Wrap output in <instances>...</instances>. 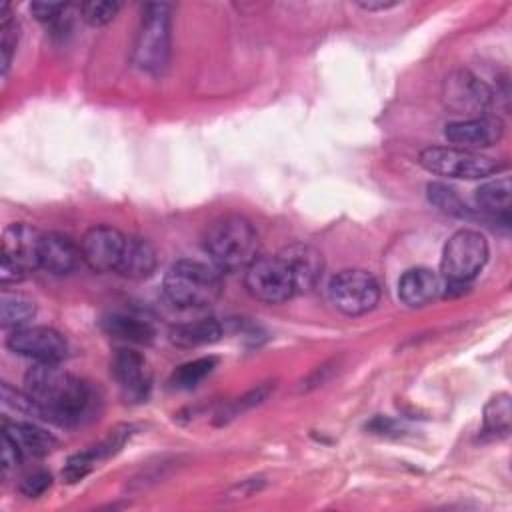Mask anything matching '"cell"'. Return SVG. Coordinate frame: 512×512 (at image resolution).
<instances>
[{
    "label": "cell",
    "mask_w": 512,
    "mask_h": 512,
    "mask_svg": "<svg viewBox=\"0 0 512 512\" xmlns=\"http://www.w3.org/2000/svg\"><path fill=\"white\" fill-rule=\"evenodd\" d=\"M442 292V278L428 268H410L398 280V296L406 306L412 308L434 302Z\"/></svg>",
    "instance_id": "18"
},
{
    "label": "cell",
    "mask_w": 512,
    "mask_h": 512,
    "mask_svg": "<svg viewBox=\"0 0 512 512\" xmlns=\"http://www.w3.org/2000/svg\"><path fill=\"white\" fill-rule=\"evenodd\" d=\"M126 238L128 236L112 226H94L84 234L80 242L82 260L94 272H116L126 246Z\"/></svg>",
    "instance_id": "12"
},
{
    "label": "cell",
    "mask_w": 512,
    "mask_h": 512,
    "mask_svg": "<svg viewBox=\"0 0 512 512\" xmlns=\"http://www.w3.org/2000/svg\"><path fill=\"white\" fill-rule=\"evenodd\" d=\"M102 328L120 340L136 342V344H148L152 342L156 330L152 322L140 314L132 312H112L102 320Z\"/></svg>",
    "instance_id": "20"
},
{
    "label": "cell",
    "mask_w": 512,
    "mask_h": 512,
    "mask_svg": "<svg viewBox=\"0 0 512 512\" xmlns=\"http://www.w3.org/2000/svg\"><path fill=\"white\" fill-rule=\"evenodd\" d=\"M204 248L220 270H246L258 258V234L250 220L228 214L210 224Z\"/></svg>",
    "instance_id": "2"
},
{
    "label": "cell",
    "mask_w": 512,
    "mask_h": 512,
    "mask_svg": "<svg viewBox=\"0 0 512 512\" xmlns=\"http://www.w3.org/2000/svg\"><path fill=\"white\" fill-rule=\"evenodd\" d=\"M20 460H22V454L16 450V446L6 436H2V470H4V474L10 472L12 468H16Z\"/></svg>",
    "instance_id": "32"
},
{
    "label": "cell",
    "mask_w": 512,
    "mask_h": 512,
    "mask_svg": "<svg viewBox=\"0 0 512 512\" xmlns=\"http://www.w3.org/2000/svg\"><path fill=\"white\" fill-rule=\"evenodd\" d=\"M216 358L214 356H204V358H196L190 360L182 366H178L172 376H170V384L176 390H190L194 386H198L216 366Z\"/></svg>",
    "instance_id": "26"
},
{
    "label": "cell",
    "mask_w": 512,
    "mask_h": 512,
    "mask_svg": "<svg viewBox=\"0 0 512 512\" xmlns=\"http://www.w3.org/2000/svg\"><path fill=\"white\" fill-rule=\"evenodd\" d=\"M118 10H120L118 2H106V0H92V2H84L80 6L82 18L90 26H104V24H108L116 16Z\"/></svg>",
    "instance_id": "29"
},
{
    "label": "cell",
    "mask_w": 512,
    "mask_h": 512,
    "mask_svg": "<svg viewBox=\"0 0 512 512\" xmlns=\"http://www.w3.org/2000/svg\"><path fill=\"white\" fill-rule=\"evenodd\" d=\"M358 6L360 8H364V10H386V8H392V6H396V2H382V0H378V2H358Z\"/></svg>",
    "instance_id": "33"
},
{
    "label": "cell",
    "mask_w": 512,
    "mask_h": 512,
    "mask_svg": "<svg viewBox=\"0 0 512 512\" xmlns=\"http://www.w3.org/2000/svg\"><path fill=\"white\" fill-rule=\"evenodd\" d=\"M36 314V306L30 298L22 294L2 292L0 298V322L4 328H22L26 326Z\"/></svg>",
    "instance_id": "24"
},
{
    "label": "cell",
    "mask_w": 512,
    "mask_h": 512,
    "mask_svg": "<svg viewBox=\"0 0 512 512\" xmlns=\"http://www.w3.org/2000/svg\"><path fill=\"white\" fill-rule=\"evenodd\" d=\"M222 332H224V328L220 322H216L212 318H202V320L178 324L176 328H172L170 340L176 346L194 348V346L216 342L222 336Z\"/></svg>",
    "instance_id": "23"
},
{
    "label": "cell",
    "mask_w": 512,
    "mask_h": 512,
    "mask_svg": "<svg viewBox=\"0 0 512 512\" xmlns=\"http://www.w3.org/2000/svg\"><path fill=\"white\" fill-rule=\"evenodd\" d=\"M16 40H18L16 22L10 16V6L2 4V10H0V54H2V72L4 74L10 66V60H12V54L16 48Z\"/></svg>",
    "instance_id": "28"
},
{
    "label": "cell",
    "mask_w": 512,
    "mask_h": 512,
    "mask_svg": "<svg viewBox=\"0 0 512 512\" xmlns=\"http://www.w3.org/2000/svg\"><path fill=\"white\" fill-rule=\"evenodd\" d=\"M488 242L478 230L462 228L454 232L442 250L440 272L444 286L458 288L470 282L488 260Z\"/></svg>",
    "instance_id": "5"
},
{
    "label": "cell",
    "mask_w": 512,
    "mask_h": 512,
    "mask_svg": "<svg viewBox=\"0 0 512 512\" xmlns=\"http://www.w3.org/2000/svg\"><path fill=\"white\" fill-rule=\"evenodd\" d=\"M6 346L38 364H58L66 358L68 344L60 332L48 326H22L12 330Z\"/></svg>",
    "instance_id": "10"
},
{
    "label": "cell",
    "mask_w": 512,
    "mask_h": 512,
    "mask_svg": "<svg viewBox=\"0 0 512 512\" xmlns=\"http://www.w3.org/2000/svg\"><path fill=\"white\" fill-rule=\"evenodd\" d=\"M24 392L36 408V416L58 426L78 424L90 410L92 392L78 376L58 364H34L24 378Z\"/></svg>",
    "instance_id": "1"
},
{
    "label": "cell",
    "mask_w": 512,
    "mask_h": 512,
    "mask_svg": "<svg viewBox=\"0 0 512 512\" xmlns=\"http://www.w3.org/2000/svg\"><path fill=\"white\" fill-rule=\"evenodd\" d=\"M64 10H66L64 2H34V4H30V12L40 22H54L62 16Z\"/></svg>",
    "instance_id": "31"
},
{
    "label": "cell",
    "mask_w": 512,
    "mask_h": 512,
    "mask_svg": "<svg viewBox=\"0 0 512 512\" xmlns=\"http://www.w3.org/2000/svg\"><path fill=\"white\" fill-rule=\"evenodd\" d=\"M330 302L348 316H358L372 310L380 298L378 280L360 268L340 270L328 284Z\"/></svg>",
    "instance_id": "9"
},
{
    "label": "cell",
    "mask_w": 512,
    "mask_h": 512,
    "mask_svg": "<svg viewBox=\"0 0 512 512\" xmlns=\"http://www.w3.org/2000/svg\"><path fill=\"white\" fill-rule=\"evenodd\" d=\"M154 268H156V252H154L152 244L142 238L128 236L116 272L126 278L138 280V278L150 276L154 272Z\"/></svg>",
    "instance_id": "21"
},
{
    "label": "cell",
    "mask_w": 512,
    "mask_h": 512,
    "mask_svg": "<svg viewBox=\"0 0 512 512\" xmlns=\"http://www.w3.org/2000/svg\"><path fill=\"white\" fill-rule=\"evenodd\" d=\"M50 484H52L50 474L44 472V470H36V472H32V474H28V476L22 478L20 490H22L24 496L34 498V496L44 494V492L50 488Z\"/></svg>",
    "instance_id": "30"
},
{
    "label": "cell",
    "mask_w": 512,
    "mask_h": 512,
    "mask_svg": "<svg viewBox=\"0 0 512 512\" xmlns=\"http://www.w3.org/2000/svg\"><path fill=\"white\" fill-rule=\"evenodd\" d=\"M442 96L450 110L466 114V118L482 116L492 104V90L468 70H456L446 76Z\"/></svg>",
    "instance_id": "11"
},
{
    "label": "cell",
    "mask_w": 512,
    "mask_h": 512,
    "mask_svg": "<svg viewBox=\"0 0 512 512\" xmlns=\"http://www.w3.org/2000/svg\"><path fill=\"white\" fill-rule=\"evenodd\" d=\"M82 260L80 246L58 232H48L42 236L40 246V268H44L50 274H70L78 268Z\"/></svg>",
    "instance_id": "17"
},
{
    "label": "cell",
    "mask_w": 512,
    "mask_h": 512,
    "mask_svg": "<svg viewBox=\"0 0 512 512\" xmlns=\"http://www.w3.org/2000/svg\"><path fill=\"white\" fill-rule=\"evenodd\" d=\"M164 294L172 304L182 308L210 306L222 294V278L208 264L180 260L164 276Z\"/></svg>",
    "instance_id": "3"
},
{
    "label": "cell",
    "mask_w": 512,
    "mask_h": 512,
    "mask_svg": "<svg viewBox=\"0 0 512 512\" xmlns=\"http://www.w3.org/2000/svg\"><path fill=\"white\" fill-rule=\"evenodd\" d=\"M280 258L286 262L292 274L296 294L308 292L318 284L324 270V260L316 248L308 244H292L280 252Z\"/></svg>",
    "instance_id": "15"
},
{
    "label": "cell",
    "mask_w": 512,
    "mask_h": 512,
    "mask_svg": "<svg viewBox=\"0 0 512 512\" xmlns=\"http://www.w3.org/2000/svg\"><path fill=\"white\" fill-rule=\"evenodd\" d=\"M510 192H512L510 178L502 176V178L488 180L476 190V204L482 212L508 224L510 222Z\"/></svg>",
    "instance_id": "22"
},
{
    "label": "cell",
    "mask_w": 512,
    "mask_h": 512,
    "mask_svg": "<svg viewBox=\"0 0 512 512\" xmlns=\"http://www.w3.org/2000/svg\"><path fill=\"white\" fill-rule=\"evenodd\" d=\"M502 132H504V126L498 118L482 114V116L464 118V120L446 124L444 136L456 148L474 150V148H486L496 144L502 138Z\"/></svg>",
    "instance_id": "14"
},
{
    "label": "cell",
    "mask_w": 512,
    "mask_h": 512,
    "mask_svg": "<svg viewBox=\"0 0 512 512\" xmlns=\"http://www.w3.org/2000/svg\"><path fill=\"white\" fill-rule=\"evenodd\" d=\"M170 12L164 2H150L142 8V18L132 50L134 64L150 74H160L170 56Z\"/></svg>",
    "instance_id": "4"
},
{
    "label": "cell",
    "mask_w": 512,
    "mask_h": 512,
    "mask_svg": "<svg viewBox=\"0 0 512 512\" xmlns=\"http://www.w3.org/2000/svg\"><path fill=\"white\" fill-rule=\"evenodd\" d=\"M110 370L120 386L122 396L128 402H142L148 398L152 386V370L140 352L130 348L116 350L110 362Z\"/></svg>",
    "instance_id": "13"
},
{
    "label": "cell",
    "mask_w": 512,
    "mask_h": 512,
    "mask_svg": "<svg viewBox=\"0 0 512 512\" xmlns=\"http://www.w3.org/2000/svg\"><path fill=\"white\" fill-rule=\"evenodd\" d=\"M248 294L264 304H280L296 294V286L286 262L276 256H258L244 274Z\"/></svg>",
    "instance_id": "8"
},
{
    "label": "cell",
    "mask_w": 512,
    "mask_h": 512,
    "mask_svg": "<svg viewBox=\"0 0 512 512\" xmlns=\"http://www.w3.org/2000/svg\"><path fill=\"white\" fill-rule=\"evenodd\" d=\"M428 198L434 206H438L446 214H452V216H458V218H468L470 216L468 206L446 184H440V182L428 184Z\"/></svg>",
    "instance_id": "27"
},
{
    "label": "cell",
    "mask_w": 512,
    "mask_h": 512,
    "mask_svg": "<svg viewBox=\"0 0 512 512\" xmlns=\"http://www.w3.org/2000/svg\"><path fill=\"white\" fill-rule=\"evenodd\" d=\"M418 162L422 168H426L432 174L448 176V178H464V180L486 178L504 168V164L498 162L496 158L484 156L474 150L456 148V146L424 148L418 156Z\"/></svg>",
    "instance_id": "6"
},
{
    "label": "cell",
    "mask_w": 512,
    "mask_h": 512,
    "mask_svg": "<svg viewBox=\"0 0 512 512\" xmlns=\"http://www.w3.org/2000/svg\"><path fill=\"white\" fill-rule=\"evenodd\" d=\"M2 436H6L16 446V450L22 454V458L46 456L56 446V438L50 432H46L44 428H40L32 422H20V420L8 422V420H4Z\"/></svg>",
    "instance_id": "19"
},
{
    "label": "cell",
    "mask_w": 512,
    "mask_h": 512,
    "mask_svg": "<svg viewBox=\"0 0 512 512\" xmlns=\"http://www.w3.org/2000/svg\"><path fill=\"white\" fill-rule=\"evenodd\" d=\"M42 236L44 232L24 222H14L4 228L0 262V278L4 286L20 282L26 272L40 268Z\"/></svg>",
    "instance_id": "7"
},
{
    "label": "cell",
    "mask_w": 512,
    "mask_h": 512,
    "mask_svg": "<svg viewBox=\"0 0 512 512\" xmlns=\"http://www.w3.org/2000/svg\"><path fill=\"white\" fill-rule=\"evenodd\" d=\"M128 436H130V426H118V428L110 430V434L102 442L74 454L68 460L66 468L62 470V476L66 478V482H76V480L84 478L96 466V462H100L102 458H108L110 454L120 450V446L126 442Z\"/></svg>",
    "instance_id": "16"
},
{
    "label": "cell",
    "mask_w": 512,
    "mask_h": 512,
    "mask_svg": "<svg viewBox=\"0 0 512 512\" xmlns=\"http://www.w3.org/2000/svg\"><path fill=\"white\" fill-rule=\"evenodd\" d=\"M512 406L508 394H496L484 406V434L490 436H506L510 430Z\"/></svg>",
    "instance_id": "25"
}]
</instances>
